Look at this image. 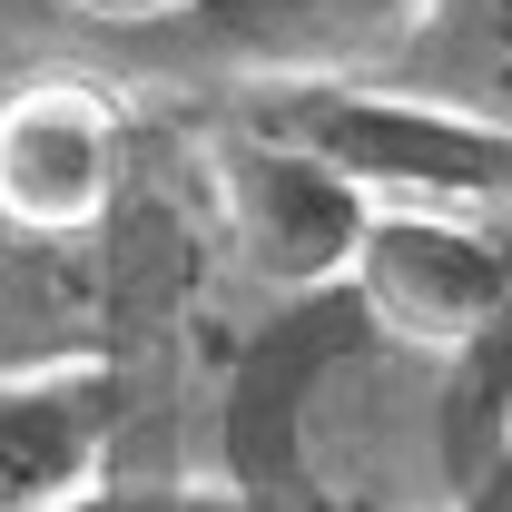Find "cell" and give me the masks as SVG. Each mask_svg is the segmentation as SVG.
<instances>
[{
  "mask_svg": "<svg viewBox=\"0 0 512 512\" xmlns=\"http://www.w3.org/2000/svg\"><path fill=\"white\" fill-rule=\"evenodd\" d=\"M227 109L316 148L335 178L375 197V217H503L512 207V138L463 109H434L384 79H256Z\"/></svg>",
  "mask_w": 512,
  "mask_h": 512,
  "instance_id": "obj_1",
  "label": "cell"
},
{
  "mask_svg": "<svg viewBox=\"0 0 512 512\" xmlns=\"http://www.w3.org/2000/svg\"><path fill=\"white\" fill-rule=\"evenodd\" d=\"M69 10H89V20H119V30H168V20H188L197 0H69Z\"/></svg>",
  "mask_w": 512,
  "mask_h": 512,
  "instance_id": "obj_8",
  "label": "cell"
},
{
  "mask_svg": "<svg viewBox=\"0 0 512 512\" xmlns=\"http://www.w3.org/2000/svg\"><path fill=\"white\" fill-rule=\"evenodd\" d=\"M365 79L414 89V99L463 109V119H483V128L512 138V0H424L414 30Z\"/></svg>",
  "mask_w": 512,
  "mask_h": 512,
  "instance_id": "obj_6",
  "label": "cell"
},
{
  "mask_svg": "<svg viewBox=\"0 0 512 512\" xmlns=\"http://www.w3.org/2000/svg\"><path fill=\"white\" fill-rule=\"evenodd\" d=\"M197 178H207V217H217V256L247 276L256 296H335L355 286V256L375 237V197L355 178H335L316 148L256 128L247 109L207 128L197 148Z\"/></svg>",
  "mask_w": 512,
  "mask_h": 512,
  "instance_id": "obj_2",
  "label": "cell"
},
{
  "mask_svg": "<svg viewBox=\"0 0 512 512\" xmlns=\"http://www.w3.org/2000/svg\"><path fill=\"white\" fill-rule=\"evenodd\" d=\"M128 178V119L109 109L99 79H20L0 89V227L60 247V237H99L119 217Z\"/></svg>",
  "mask_w": 512,
  "mask_h": 512,
  "instance_id": "obj_3",
  "label": "cell"
},
{
  "mask_svg": "<svg viewBox=\"0 0 512 512\" xmlns=\"http://www.w3.org/2000/svg\"><path fill=\"white\" fill-rule=\"evenodd\" d=\"M424 0H197L188 20L148 30V50L178 69H217L227 89L256 79H365L414 30Z\"/></svg>",
  "mask_w": 512,
  "mask_h": 512,
  "instance_id": "obj_4",
  "label": "cell"
},
{
  "mask_svg": "<svg viewBox=\"0 0 512 512\" xmlns=\"http://www.w3.org/2000/svg\"><path fill=\"white\" fill-rule=\"evenodd\" d=\"M50 512H316V503H276V493H247L227 473H109L99 493Z\"/></svg>",
  "mask_w": 512,
  "mask_h": 512,
  "instance_id": "obj_7",
  "label": "cell"
},
{
  "mask_svg": "<svg viewBox=\"0 0 512 512\" xmlns=\"http://www.w3.org/2000/svg\"><path fill=\"white\" fill-rule=\"evenodd\" d=\"M128 473V384L109 355L0 375V512H50Z\"/></svg>",
  "mask_w": 512,
  "mask_h": 512,
  "instance_id": "obj_5",
  "label": "cell"
}]
</instances>
